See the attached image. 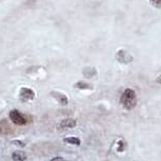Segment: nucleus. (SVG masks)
<instances>
[{
	"mask_svg": "<svg viewBox=\"0 0 161 161\" xmlns=\"http://www.w3.org/2000/svg\"><path fill=\"white\" fill-rule=\"evenodd\" d=\"M151 3L154 6H157V8H161V0H150Z\"/></svg>",
	"mask_w": 161,
	"mask_h": 161,
	"instance_id": "obj_12",
	"label": "nucleus"
},
{
	"mask_svg": "<svg viewBox=\"0 0 161 161\" xmlns=\"http://www.w3.org/2000/svg\"><path fill=\"white\" fill-rule=\"evenodd\" d=\"M75 88H79V90H88V88H92V85H90L88 83L83 82V81H79L75 84Z\"/></svg>",
	"mask_w": 161,
	"mask_h": 161,
	"instance_id": "obj_10",
	"label": "nucleus"
},
{
	"mask_svg": "<svg viewBox=\"0 0 161 161\" xmlns=\"http://www.w3.org/2000/svg\"><path fill=\"white\" fill-rule=\"evenodd\" d=\"M64 141L68 144H73V145H80L81 141L77 137H66L64 138Z\"/></svg>",
	"mask_w": 161,
	"mask_h": 161,
	"instance_id": "obj_9",
	"label": "nucleus"
},
{
	"mask_svg": "<svg viewBox=\"0 0 161 161\" xmlns=\"http://www.w3.org/2000/svg\"><path fill=\"white\" fill-rule=\"evenodd\" d=\"M82 73L85 78H92V77H94V76L97 74V71H96L94 68H83Z\"/></svg>",
	"mask_w": 161,
	"mask_h": 161,
	"instance_id": "obj_8",
	"label": "nucleus"
},
{
	"mask_svg": "<svg viewBox=\"0 0 161 161\" xmlns=\"http://www.w3.org/2000/svg\"><path fill=\"white\" fill-rule=\"evenodd\" d=\"M34 98H35V92L32 88H22L20 90V99L23 102H28V101L33 100Z\"/></svg>",
	"mask_w": 161,
	"mask_h": 161,
	"instance_id": "obj_3",
	"label": "nucleus"
},
{
	"mask_svg": "<svg viewBox=\"0 0 161 161\" xmlns=\"http://www.w3.org/2000/svg\"><path fill=\"white\" fill-rule=\"evenodd\" d=\"M77 122H76L75 119H71V118H66V119H63L62 121L60 122V128H75Z\"/></svg>",
	"mask_w": 161,
	"mask_h": 161,
	"instance_id": "obj_6",
	"label": "nucleus"
},
{
	"mask_svg": "<svg viewBox=\"0 0 161 161\" xmlns=\"http://www.w3.org/2000/svg\"><path fill=\"white\" fill-rule=\"evenodd\" d=\"M10 119L12 120L13 123L17 124V125H25L28 123L26 117L17 110H13L10 112Z\"/></svg>",
	"mask_w": 161,
	"mask_h": 161,
	"instance_id": "obj_2",
	"label": "nucleus"
},
{
	"mask_svg": "<svg viewBox=\"0 0 161 161\" xmlns=\"http://www.w3.org/2000/svg\"><path fill=\"white\" fill-rule=\"evenodd\" d=\"M124 151V142L123 140H118V142H117V152L118 153H122V152Z\"/></svg>",
	"mask_w": 161,
	"mask_h": 161,
	"instance_id": "obj_11",
	"label": "nucleus"
},
{
	"mask_svg": "<svg viewBox=\"0 0 161 161\" xmlns=\"http://www.w3.org/2000/svg\"><path fill=\"white\" fill-rule=\"evenodd\" d=\"M116 58H117V60H118L119 62L124 63V64H128V63H130L133 60V57H132L131 54H128V52H125V51L123 50H120L117 52Z\"/></svg>",
	"mask_w": 161,
	"mask_h": 161,
	"instance_id": "obj_4",
	"label": "nucleus"
},
{
	"mask_svg": "<svg viewBox=\"0 0 161 161\" xmlns=\"http://www.w3.org/2000/svg\"><path fill=\"white\" fill-rule=\"evenodd\" d=\"M156 82H157V83H159V84H161V75H159V76H158V78L156 79Z\"/></svg>",
	"mask_w": 161,
	"mask_h": 161,
	"instance_id": "obj_14",
	"label": "nucleus"
},
{
	"mask_svg": "<svg viewBox=\"0 0 161 161\" xmlns=\"http://www.w3.org/2000/svg\"><path fill=\"white\" fill-rule=\"evenodd\" d=\"M120 102L126 110H132V108H135L137 104V95L135 91H133L131 88H125L122 96H121Z\"/></svg>",
	"mask_w": 161,
	"mask_h": 161,
	"instance_id": "obj_1",
	"label": "nucleus"
},
{
	"mask_svg": "<svg viewBox=\"0 0 161 161\" xmlns=\"http://www.w3.org/2000/svg\"><path fill=\"white\" fill-rule=\"evenodd\" d=\"M13 161H25L26 154L22 151H15L12 155Z\"/></svg>",
	"mask_w": 161,
	"mask_h": 161,
	"instance_id": "obj_7",
	"label": "nucleus"
},
{
	"mask_svg": "<svg viewBox=\"0 0 161 161\" xmlns=\"http://www.w3.org/2000/svg\"><path fill=\"white\" fill-rule=\"evenodd\" d=\"M51 161H64V160H63V158H61V157H55V158H53Z\"/></svg>",
	"mask_w": 161,
	"mask_h": 161,
	"instance_id": "obj_13",
	"label": "nucleus"
},
{
	"mask_svg": "<svg viewBox=\"0 0 161 161\" xmlns=\"http://www.w3.org/2000/svg\"><path fill=\"white\" fill-rule=\"evenodd\" d=\"M14 143H16V144H19V145H24V143H22V142H19V141H15Z\"/></svg>",
	"mask_w": 161,
	"mask_h": 161,
	"instance_id": "obj_15",
	"label": "nucleus"
},
{
	"mask_svg": "<svg viewBox=\"0 0 161 161\" xmlns=\"http://www.w3.org/2000/svg\"><path fill=\"white\" fill-rule=\"evenodd\" d=\"M51 95L53 96L54 98H55L61 105H66V104L68 103V98L66 94L61 93V92L55 91V92H51Z\"/></svg>",
	"mask_w": 161,
	"mask_h": 161,
	"instance_id": "obj_5",
	"label": "nucleus"
}]
</instances>
